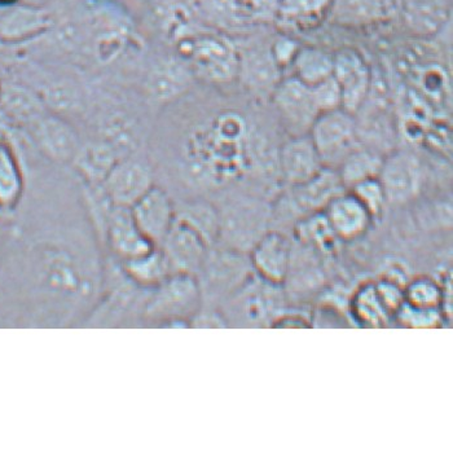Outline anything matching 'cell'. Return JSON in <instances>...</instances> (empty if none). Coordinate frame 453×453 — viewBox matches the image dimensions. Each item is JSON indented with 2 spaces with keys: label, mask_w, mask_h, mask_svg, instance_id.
<instances>
[{
  "label": "cell",
  "mask_w": 453,
  "mask_h": 453,
  "mask_svg": "<svg viewBox=\"0 0 453 453\" xmlns=\"http://www.w3.org/2000/svg\"><path fill=\"white\" fill-rule=\"evenodd\" d=\"M355 312L360 320L371 326H381L385 321L386 309L374 288H365L355 299Z\"/></svg>",
  "instance_id": "30"
},
{
  "label": "cell",
  "mask_w": 453,
  "mask_h": 453,
  "mask_svg": "<svg viewBox=\"0 0 453 453\" xmlns=\"http://www.w3.org/2000/svg\"><path fill=\"white\" fill-rule=\"evenodd\" d=\"M386 200L390 203H407L418 197L424 181V170L418 156L398 150L384 157L379 175Z\"/></svg>",
  "instance_id": "7"
},
{
  "label": "cell",
  "mask_w": 453,
  "mask_h": 453,
  "mask_svg": "<svg viewBox=\"0 0 453 453\" xmlns=\"http://www.w3.org/2000/svg\"><path fill=\"white\" fill-rule=\"evenodd\" d=\"M296 229H298L299 237L303 242H309L310 245L319 246L324 250L333 248L334 240L337 239L324 211L309 214L306 219L299 222Z\"/></svg>",
  "instance_id": "27"
},
{
  "label": "cell",
  "mask_w": 453,
  "mask_h": 453,
  "mask_svg": "<svg viewBox=\"0 0 453 453\" xmlns=\"http://www.w3.org/2000/svg\"><path fill=\"white\" fill-rule=\"evenodd\" d=\"M441 288L433 280L421 278L411 282L404 290V302L418 309L438 310L441 307Z\"/></svg>",
  "instance_id": "28"
},
{
  "label": "cell",
  "mask_w": 453,
  "mask_h": 453,
  "mask_svg": "<svg viewBox=\"0 0 453 453\" xmlns=\"http://www.w3.org/2000/svg\"><path fill=\"white\" fill-rule=\"evenodd\" d=\"M119 265H121L123 273L131 281L145 289L157 287L165 279L174 273L159 246L150 250V253L127 259V261L119 262Z\"/></svg>",
  "instance_id": "20"
},
{
  "label": "cell",
  "mask_w": 453,
  "mask_h": 453,
  "mask_svg": "<svg viewBox=\"0 0 453 453\" xmlns=\"http://www.w3.org/2000/svg\"><path fill=\"white\" fill-rule=\"evenodd\" d=\"M270 51L279 68L284 70L288 66H292L296 53L299 51V47L292 39L280 38L271 47Z\"/></svg>",
  "instance_id": "34"
},
{
  "label": "cell",
  "mask_w": 453,
  "mask_h": 453,
  "mask_svg": "<svg viewBox=\"0 0 453 453\" xmlns=\"http://www.w3.org/2000/svg\"><path fill=\"white\" fill-rule=\"evenodd\" d=\"M290 256L292 246L287 236L271 231L263 234L254 245L251 262L263 279L273 284H280L287 278Z\"/></svg>",
  "instance_id": "14"
},
{
  "label": "cell",
  "mask_w": 453,
  "mask_h": 453,
  "mask_svg": "<svg viewBox=\"0 0 453 453\" xmlns=\"http://www.w3.org/2000/svg\"><path fill=\"white\" fill-rule=\"evenodd\" d=\"M121 158L122 156L111 142L96 140L81 144L72 164L85 184L99 186Z\"/></svg>",
  "instance_id": "19"
},
{
  "label": "cell",
  "mask_w": 453,
  "mask_h": 453,
  "mask_svg": "<svg viewBox=\"0 0 453 453\" xmlns=\"http://www.w3.org/2000/svg\"><path fill=\"white\" fill-rule=\"evenodd\" d=\"M99 186L111 205L131 208L155 183L148 162L130 155L119 159Z\"/></svg>",
  "instance_id": "6"
},
{
  "label": "cell",
  "mask_w": 453,
  "mask_h": 453,
  "mask_svg": "<svg viewBox=\"0 0 453 453\" xmlns=\"http://www.w3.org/2000/svg\"><path fill=\"white\" fill-rule=\"evenodd\" d=\"M281 175L290 186L306 183L314 178L324 165L309 135L290 136L279 153Z\"/></svg>",
  "instance_id": "12"
},
{
  "label": "cell",
  "mask_w": 453,
  "mask_h": 453,
  "mask_svg": "<svg viewBox=\"0 0 453 453\" xmlns=\"http://www.w3.org/2000/svg\"><path fill=\"white\" fill-rule=\"evenodd\" d=\"M27 130L42 152L60 164L73 162L82 144L74 128L49 111L30 123Z\"/></svg>",
  "instance_id": "11"
},
{
  "label": "cell",
  "mask_w": 453,
  "mask_h": 453,
  "mask_svg": "<svg viewBox=\"0 0 453 453\" xmlns=\"http://www.w3.org/2000/svg\"><path fill=\"white\" fill-rule=\"evenodd\" d=\"M384 156L369 148L357 147L343 159L337 172L346 189L360 181L379 178Z\"/></svg>",
  "instance_id": "21"
},
{
  "label": "cell",
  "mask_w": 453,
  "mask_h": 453,
  "mask_svg": "<svg viewBox=\"0 0 453 453\" xmlns=\"http://www.w3.org/2000/svg\"><path fill=\"white\" fill-rule=\"evenodd\" d=\"M181 60L193 75L210 83L226 85L239 77L240 50L225 35L214 33L183 35L178 41Z\"/></svg>",
  "instance_id": "1"
},
{
  "label": "cell",
  "mask_w": 453,
  "mask_h": 453,
  "mask_svg": "<svg viewBox=\"0 0 453 453\" xmlns=\"http://www.w3.org/2000/svg\"><path fill=\"white\" fill-rule=\"evenodd\" d=\"M203 292L193 273H174L148 289L142 307L144 323H187L201 309Z\"/></svg>",
  "instance_id": "2"
},
{
  "label": "cell",
  "mask_w": 453,
  "mask_h": 453,
  "mask_svg": "<svg viewBox=\"0 0 453 453\" xmlns=\"http://www.w3.org/2000/svg\"><path fill=\"white\" fill-rule=\"evenodd\" d=\"M24 191V178L15 152L5 140H0V209L18 205Z\"/></svg>",
  "instance_id": "22"
},
{
  "label": "cell",
  "mask_w": 453,
  "mask_h": 453,
  "mask_svg": "<svg viewBox=\"0 0 453 453\" xmlns=\"http://www.w3.org/2000/svg\"><path fill=\"white\" fill-rule=\"evenodd\" d=\"M270 99L290 136L309 135L320 114L310 86L304 85L295 75L281 78Z\"/></svg>",
  "instance_id": "5"
},
{
  "label": "cell",
  "mask_w": 453,
  "mask_h": 453,
  "mask_svg": "<svg viewBox=\"0 0 453 453\" xmlns=\"http://www.w3.org/2000/svg\"><path fill=\"white\" fill-rule=\"evenodd\" d=\"M176 218L195 226L211 244L219 237V212L205 203H192L180 211L176 210Z\"/></svg>",
  "instance_id": "26"
},
{
  "label": "cell",
  "mask_w": 453,
  "mask_h": 453,
  "mask_svg": "<svg viewBox=\"0 0 453 453\" xmlns=\"http://www.w3.org/2000/svg\"><path fill=\"white\" fill-rule=\"evenodd\" d=\"M130 209L140 231L153 244L161 246L176 218V208L169 193L155 184Z\"/></svg>",
  "instance_id": "10"
},
{
  "label": "cell",
  "mask_w": 453,
  "mask_h": 453,
  "mask_svg": "<svg viewBox=\"0 0 453 453\" xmlns=\"http://www.w3.org/2000/svg\"><path fill=\"white\" fill-rule=\"evenodd\" d=\"M346 191L337 170L324 166L306 183L293 186L292 201L299 211H324L333 198Z\"/></svg>",
  "instance_id": "15"
},
{
  "label": "cell",
  "mask_w": 453,
  "mask_h": 453,
  "mask_svg": "<svg viewBox=\"0 0 453 453\" xmlns=\"http://www.w3.org/2000/svg\"><path fill=\"white\" fill-rule=\"evenodd\" d=\"M209 242L195 226L175 218L174 225L159 248L166 256L174 273L195 275L208 258Z\"/></svg>",
  "instance_id": "8"
},
{
  "label": "cell",
  "mask_w": 453,
  "mask_h": 453,
  "mask_svg": "<svg viewBox=\"0 0 453 453\" xmlns=\"http://www.w3.org/2000/svg\"><path fill=\"white\" fill-rule=\"evenodd\" d=\"M281 0H234L237 10L257 21H275Z\"/></svg>",
  "instance_id": "32"
},
{
  "label": "cell",
  "mask_w": 453,
  "mask_h": 453,
  "mask_svg": "<svg viewBox=\"0 0 453 453\" xmlns=\"http://www.w3.org/2000/svg\"><path fill=\"white\" fill-rule=\"evenodd\" d=\"M386 0H332L333 18L341 24L363 25L384 16Z\"/></svg>",
  "instance_id": "24"
},
{
  "label": "cell",
  "mask_w": 453,
  "mask_h": 453,
  "mask_svg": "<svg viewBox=\"0 0 453 453\" xmlns=\"http://www.w3.org/2000/svg\"><path fill=\"white\" fill-rule=\"evenodd\" d=\"M311 91L320 114L342 108V91L333 75L311 86Z\"/></svg>",
  "instance_id": "31"
},
{
  "label": "cell",
  "mask_w": 453,
  "mask_h": 453,
  "mask_svg": "<svg viewBox=\"0 0 453 453\" xmlns=\"http://www.w3.org/2000/svg\"><path fill=\"white\" fill-rule=\"evenodd\" d=\"M332 0H281L276 19L292 27L314 24L331 10Z\"/></svg>",
  "instance_id": "25"
},
{
  "label": "cell",
  "mask_w": 453,
  "mask_h": 453,
  "mask_svg": "<svg viewBox=\"0 0 453 453\" xmlns=\"http://www.w3.org/2000/svg\"><path fill=\"white\" fill-rule=\"evenodd\" d=\"M22 2L27 3V4L42 5L43 3L50 2V0H22Z\"/></svg>",
  "instance_id": "37"
},
{
  "label": "cell",
  "mask_w": 453,
  "mask_h": 453,
  "mask_svg": "<svg viewBox=\"0 0 453 453\" xmlns=\"http://www.w3.org/2000/svg\"><path fill=\"white\" fill-rule=\"evenodd\" d=\"M282 70L273 60L271 51H240V69L237 80L244 83L259 96H271L273 89L281 81Z\"/></svg>",
  "instance_id": "17"
},
{
  "label": "cell",
  "mask_w": 453,
  "mask_h": 453,
  "mask_svg": "<svg viewBox=\"0 0 453 453\" xmlns=\"http://www.w3.org/2000/svg\"><path fill=\"white\" fill-rule=\"evenodd\" d=\"M349 192L354 193L359 198L360 203L365 206V209L371 214L372 219L381 217L388 200H386L384 188H382L379 178L360 181V183L351 187Z\"/></svg>",
  "instance_id": "29"
},
{
  "label": "cell",
  "mask_w": 453,
  "mask_h": 453,
  "mask_svg": "<svg viewBox=\"0 0 453 453\" xmlns=\"http://www.w3.org/2000/svg\"><path fill=\"white\" fill-rule=\"evenodd\" d=\"M398 311L403 323L411 326H433L438 323L439 318H441L438 310L418 309L405 302H403Z\"/></svg>",
  "instance_id": "33"
},
{
  "label": "cell",
  "mask_w": 453,
  "mask_h": 453,
  "mask_svg": "<svg viewBox=\"0 0 453 453\" xmlns=\"http://www.w3.org/2000/svg\"><path fill=\"white\" fill-rule=\"evenodd\" d=\"M326 219L338 239L355 240L368 231L372 217L359 198L351 192H343L333 198L324 210Z\"/></svg>",
  "instance_id": "13"
},
{
  "label": "cell",
  "mask_w": 453,
  "mask_h": 453,
  "mask_svg": "<svg viewBox=\"0 0 453 453\" xmlns=\"http://www.w3.org/2000/svg\"><path fill=\"white\" fill-rule=\"evenodd\" d=\"M94 228L100 244L106 246L109 258L117 262L135 258L157 248L140 231L130 208L111 203L104 214L94 223Z\"/></svg>",
  "instance_id": "3"
},
{
  "label": "cell",
  "mask_w": 453,
  "mask_h": 453,
  "mask_svg": "<svg viewBox=\"0 0 453 453\" xmlns=\"http://www.w3.org/2000/svg\"><path fill=\"white\" fill-rule=\"evenodd\" d=\"M333 77L342 91V109L355 116L371 91L372 73L368 64L354 50H342L334 55Z\"/></svg>",
  "instance_id": "9"
},
{
  "label": "cell",
  "mask_w": 453,
  "mask_h": 453,
  "mask_svg": "<svg viewBox=\"0 0 453 453\" xmlns=\"http://www.w3.org/2000/svg\"><path fill=\"white\" fill-rule=\"evenodd\" d=\"M49 27L50 16L42 5L19 3L0 18V41H27L42 35Z\"/></svg>",
  "instance_id": "18"
},
{
  "label": "cell",
  "mask_w": 453,
  "mask_h": 453,
  "mask_svg": "<svg viewBox=\"0 0 453 453\" xmlns=\"http://www.w3.org/2000/svg\"><path fill=\"white\" fill-rule=\"evenodd\" d=\"M2 88H3V85H2V83H0V94H2Z\"/></svg>",
  "instance_id": "38"
},
{
  "label": "cell",
  "mask_w": 453,
  "mask_h": 453,
  "mask_svg": "<svg viewBox=\"0 0 453 453\" xmlns=\"http://www.w3.org/2000/svg\"><path fill=\"white\" fill-rule=\"evenodd\" d=\"M21 2L22 0H0V7L10 8L12 7V5L19 4V3Z\"/></svg>",
  "instance_id": "36"
},
{
  "label": "cell",
  "mask_w": 453,
  "mask_h": 453,
  "mask_svg": "<svg viewBox=\"0 0 453 453\" xmlns=\"http://www.w3.org/2000/svg\"><path fill=\"white\" fill-rule=\"evenodd\" d=\"M293 75L304 85L311 86L332 77L334 69V55L324 50L306 47L299 49L292 64Z\"/></svg>",
  "instance_id": "23"
},
{
  "label": "cell",
  "mask_w": 453,
  "mask_h": 453,
  "mask_svg": "<svg viewBox=\"0 0 453 453\" xmlns=\"http://www.w3.org/2000/svg\"><path fill=\"white\" fill-rule=\"evenodd\" d=\"M192 77V70L186 61L181 58H166L150 70L145 88L156 102H170L189 88Z\"/></svg>",
  "instance_id": "16"
},
{
  "label": "cell",
  "mask_w": 453,
  "mask_h": 453,
  "mask_svg": "<svg viewBox=\"0 0 453 453\" xmlns=\"http://www.w3.org/2000/svg\"><path fill=\"white\" fill-rule=\"evenodd\" d=\"M377 295L384 303L385 309L399 310L404 302V292L399 289L395 282L385 280L377 287Z\"/></svg>",
  "instance_id": "35"
},
{
  "label": "cell",
  "mask_w": 453,
  "mask_h": 453,
  "mask_svg": "<svg viewBox=\"0 0 453 453\" xmlns=\"http://www.w3.org/2000/svg\"><path fill=\"white\" fill-rule=\"evenodd\" d=\"M326 167L338 169L352 150L360 147L354 114L345 109L319 114L309 133Z\"/></svg>",
  "instance_id": "4"
}]
</instances>
